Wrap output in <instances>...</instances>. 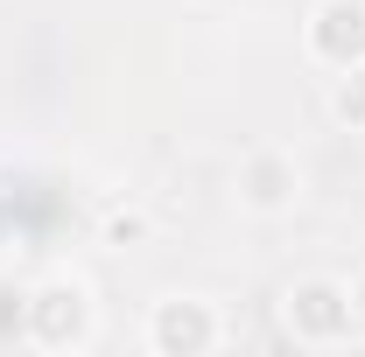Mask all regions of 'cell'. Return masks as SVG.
I'll return each instance as SVG.
<instances>
[{
    "instance_id": "6",
    "label": "cell",
    "mask_w": 365,
    "mask_h": 357,
    "mask_svg": "<svg viewBox=\"0 0 365 357\" xmlns=\"http://www.w3.org/2000/svg\"><path fill=\"white\" fill-rule=\"evenodd\" d=\"M330 119L351 127V134H365V63L330 70Z\"/></svg>"
},
{
    "instance_id": "7",
    "label": "cell",
    "mask_w": 365,
    "mask_h": 357,
    "mask_svg": "<svg viewBox=\"0 0 365 357\" xmlns=\"http://www.w3.org/2000/svg\"><path fill=\"white\" fill-rule=\"evenodd\" d=\"M140 238H148V211L127 203V211H113V218H106V245H140Z\"/></svg>"
},
{
    "instance_id": "2",
    "label": "cell",
    "mask_w": 365,
    "mask_h": 357,
    "mask_svg": "<svg viewBox=\"0 0 365 357\" xmlns=\"http://www.w3.org/2000/svg\"><path fill=\"white\" fill-rule=\"evenodd\" d=\"M281 322H288V336H295V343H309V351H337V343H351L359 309H351V287H344V280L309 273V280H295V287H288Z\"/></svg>"
},
{
    "instance_id": "9",
    "label": "cell",
    "mask_w": 365,
    "mask_h": 357,
    "mask_svg": "<svg viewBox=\"0 0 365 357\" xmlns=\"http://www.w3.org/2000/svg\"><path fill=\"white\" fill-rule=\"evenodd\" d=\"M351 309H359V329H365V267H359V280H351Z\"/></svg>"
},
{
    "instance_id": "4",
    "label": "cell",
    "mask_w": 365,
    "mask_h": 357,
    "mask_svg": "<svg viewBox=\"0 0 365 357\" xmlns=\"http://www.w3.org/2000/svg\"><path fill=\"white\" fill-rule=\"evenodd\" d=\"M295 196H302V161H295L288 147H253V154L239 161V203H246L253 218L295 211Z\"/></svg>"
},
{
    "instance_id": "3",
    "label": "cell",
    "mask_w": 365,
    "mask_h": 357,
    "mask_svg": "<svg viewBox=\"0 0 365 357\" xmlns=\"http://www.w3.org/2000/svg\"><path fill=\"white\" fill-rule=\"evenodd\" d=\"M218 336H225V322H218L211 302H197V294H169V302H155V315H148V351L155 357H204Z\"/></svg>"
},
{
    "instance_id": "5",
    "label": "cell",
    "mask_w": 365,
    "mask_h": 357,
    "mask_svg": "<svg viewBox=\"0 0 365 357\" xmlns=\"http://www.w3.org/2000/svg\"><path fill=\"white\" fill-rule=\"evenodd\" d=\"M302 43H309V56H317L323 70L365 63V0H317Z\"/></svg>"
},
{
    "instance_id": "8",
    "label": "cell",
    "mask_w": 365,
    "mask_h": 357,
    "mask_svg": "<svg viewBox=\"0 0 365 357\" xmlns=\"http://www.w3.org/2000/svg\"><path fill=\"white\" fill-rule=\"evenodd\" d=\"M14 252V218H7V203H0V260Z\"/></svg>"
},
{
    "instance_id": "1",
    "label": "cell",
    "mask_w": 365,
    "mask_h": 357,
    "mask_svg": "<svg viewBox=\"0 0 365 357\" xmlns=\"http://www.w3.org/2000/svg\"><path fill=\"white\" fill-rule=\"evenodd\" d=\"M91 329H98V309H91L85 280H43V287H29V302H21V336L29 343H43V351H85Z\"/></svg>"
}]
</instances>
